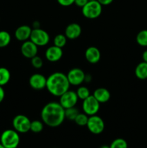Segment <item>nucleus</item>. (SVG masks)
<instances>
[{"mask_svg": "<svg viewBox=\"0 0 147 148\" xmlns=\"http://www.w3.org/2000/svg\"><path fill=\"white\" fill-rule=\"evenodd\" d=\"M41 119L46 125L50 127H59L65 118V109L59 103L49 102L41 111Z\"/></svg>", "mask_w": 147, "mask_h": 148, "instance_id": "f257e3e1", "label": "nucleus"}, {"mask_svg": "<svg viewBox=\"0 0 147 148\" xmlns=\"http://www.w3.org/2000/svg\"><path fill=\"white\" fill-rule=\"evenodd\" d=\"M70 85L66 74L56 72L51 74L47 78L46 88L51 95L60 97L69 90Z\"/></svg>", "mask_w": 147, "mask_h": 148, "instance_id": "f03ea898", "label": "nucleus"}, {"mask_svg": "<svg viewBox=\"0 0 147 148\" xmlns=\"http://www.w3.org/2000/svg\"><path fill=\"white\" fill-rule=\"evenodd\" d=\"M20 142L19 133L14 130H7L1 134L0 143L5 148H17Z\"/></svg>", "mask_w": 147, "mask_h": 148, "instance_id": "7ed1b4c3", "label": "nucleus"}, {"mask_svg": "<svg viewBox=\"0 0 147 148\" xmlns=\"http://www.w3.org/2000/svg\"><path fill=\"white\" fill-rule=\"evenodd\" d=\"M102 12V6L97 0L89 1L82 8V12L84 17L87 19H96L101 15Z\"/></svg>", "mask_w": 147, "mask_h": 148, "instance_id": "20e7f679", "label": "nucleus"}, {"mask_svg": "<svg viewBox=\"0 0 147 148\" xmlns=\"http://www.w3.org/2000/svg\"><path fill=\"white\" fill-rule=\"evenodd\" d=\"M30 119L23 114L17 115L12 120L13 128L18 133L24 134L30 131Z\"/></svg>", "mask_w": 147, "mask_h": 148, "instance_id": "39448f33", "label": "nucleus"}, {"mask_svg": "<svg viewBox=\"0 0 147 148\" xmlns=\"http://www.w3.org/2000/svg\"><path fill=\"white\" fill-rule=\"evenodd\" d=\"M30 40L33 41L36 46H44L50 41V36L46 30L37 27L32 30Z\"/></svg>", "mask_w": 147, "mask_h": 148, "instance_id": "423d86ee", "label": "nucleus"}, {"mask_svg": "<svg viewBox=\"0 0 147 148\" xmlns=\"http://www.w3.org/2000/svg\"><path fill=\"white\" fill-rule=\"evenodd\" d=\"M100 103L99 101L93 96L90 95L87 98L84 99L82 103V110L84 113L87 116L96 115L99 110Z\"/></svg>", "mask_w": 147, "mask_h": 148, "instance_id": "0eeeda50", "label": "nucleus"}, {"mask_svg": "<svg viewBox=\"0 0 147 148\" xmlns=\"http://www.w3.org/2000/svg\"><path fill=\"white\" fill-rule=\"evenodd\" d=\"M88 130L94 134H99L105 130V122L99 116H90L86 124Z\"/></svg>", "mask_w": 147, "mask_h": 148, "instance_id": "6e6552de", "label": "nucleus"}, {"mask_svg": "<svg viewBox=\"0 0 147 148\" xmlns=\"http://www.w3.org/2000/svg\"><path fill=\"white\" fill-rule=\"evenodd\" d=\"M78 98L76 92L73 90H67L63 95L60 96L59 103L62 106L64 109L74 107L78 102Z\"/></svg>", "mask_w": 147, "mask_h": 148, "instance_id": "1a4fd4ad", "label": "nucleus"}, {"mask_svg": "<svg viewBox=\"0 0 147 148\" xmlns=\"http://www.w3.org/2000/svg\"><path fill=\"white\" fill-rule=\"evenodd\" d=\"M68 79L70 85L78 86L80 85L85 80V73L79 68H73L70 69L67 75Z\"/></svg>", "mask_w": 147, "mask_h": 148, "instance_id": "9d476101", "label": "nucleus"}, {"mask_svg": "<svg viewBox=\"0 0 147 148\" xmlns=\"http://www.w3.org/2000/svg\"><path fill=\"white\" fill-rule=\"evenodd\" d=\"M38 46H36L33 41L27 40L23 42L21 46V53L27 59H31L34 56H37Z\"/></svg>", "mask_w": 147, "mask_h": 148, "instance_id": "9b49d317", "label": "nucleus"}, {"mask_svg": "<svg viewBox=\"0 0 147 148\" xmlns=\"http://www.w3.org/2000/svg\"><path fill=\"white\" fill-rule=\"evenodd\" d=\"M46 81H47V78L44 75L36 73L30 77L29 79V84L33 89L40 90L46 88Z\"/></svg>", "mask_w": 147, "mask_h": 148, "instance_id": "f8f14e48", "label": "nucleus"}, {"mask_svg": "<svg viewBox=\"0 0 147 148\" xmlns=\"http://www.w3.org/2000/svg\"><path fill=\"white\" fill-rule=\"evenodd\" d=\"M46 58L50 62H56L60 60L63 56V51L61 48L56 46H51L48 48L46 51Z\"/></svg>", "mask_w": 147, "mask_h": 148, "instance_id": "ddd939ff", "label": "nucleus"}, {"mask_svg": "<svg viewBox=\"0 0 147 148\" xmlns=\"http://www.w3.org/2000/svg\"><path fill=\"white\" fill-rule=\"evenodd\" d=\"M82 34V27L78 23H71L65 29V36L69 40L78 38Z\"/></svg>", "mask_w": 147, "mask_h": 148, "instance_id": "4468645a", "label": "nucleus"}, {"mask_svg": "<svg viewBox=\"0 0 147 148\" xmlns=\"http://www.w3.org/2000/svg\"><path fill=\"white\" fill-rule=\"evenodd\" d=\"M85 58L90 64H97L101 58V53L99 49L95 46H90L85 51Z\"/></svg>", "mask_w": 147, "mask_h": 148, "instance_id": "2eb2a0df", "label": "nucleus"}, {"mask_svg": "<svg viewBox=\"0 0 147 148\" xmlns=\"http://www.w3.org/2000/svg\"><path fill=\"white\" fill-rule=\"evenodd\" d=\"M33 29L28 25H21L17 27L14 33V36L19 41H26L29 40Z\"/></svg>", "mask_w": 147, "mask_h": 148, "instance_id": "dca6fc26", "label": "nucleus"}, {"mask_svg": "<svg viewBox=\"0 0 147 148\" xmlns=\"http://www.w3.org/2000/svg\"><path fill=\"white\" fill-rule=\"evenodd\" d=\"M93 96L99 101V103H105L110 98V92L106 88H99L94 91Z\"/></svg>", "mask_w": 147, "mask_h": 148, "instance_id": "f3484780", "label": "nucleus"}, {"mask_svg": "<svg viewBox=\"0 0 147 148\" xmlns=\"http://www.w3.org/2000/svg\"><path fill=\"white\" fill-rule=\"evenodd\" d=\"M135 75L139 79H147V63L142 62L138 64L135 69Z\"/></svg>", "mask_w": 147, "mask_h": 148, "instance_id": "a211bd4d", "label": "nucleus"}, {"mask_svg": "<svg viewBox=\"0 0 147 148\" xmlns=\"http://www.w3.org/2000/svg\"><path fill=\"white\" fill-rule=\"evenodd\" d=\"M11 74L9 69L5 67H0V85L4 86L10 80Z\"/></svg>", "mask_w": 147, "mask_h": 148, "instance_id": "6ab92c4d", "label": "nucleus"}, {"mask_svg": "<svg viewBox=\"0 0 147 148\" xmlns=\"http://www.w3.org/2000/svg\"><path fill=\"white\" fill-rule=\"evenodd\" d=\"M11 42V36L5 30L0 31V48H4Z\"/></svg>", "mask_w": 147, "mask_h": 148, "instance_id": "aec40b11", "label": "nucleus"}, {"mask_svg": "<svg viewBox=\"0 0 147 148\" xmlns=\"http://www.w3.org/2000/svg\"><path fill=\"white\" fill-rule=\"evenodd\" d=\"M136 42L143 47L147 46V30H141L136 36Z\"/></svg>", "mask_w": 147, "mask_h": 148, "instance_id": "412c9836", "label": "nucleus"}, {"mask_svg": "<svg viewBox=\"0 0 147 148\" xmlns=\"http://www.w3.org/2000/svg\"><path fill=\"white\" fill-rule=\"evenodd\" d=\"M66 42H67V38L63 34H58L53 39V45L61 49L66 46Z\"/></svg>", "mask_w": 147, "mask_h": 148, "instance_id": "4be33fe9", "label": "nucleus"}, {"mask_svg": "<svg viewBox=\"0 0 147 148\" xmlns=\"http://www.w3.org/2000/svg\"><path fill=\"white\" fill-rule=\"evenodd\" d=\"M79 114V111L77 108H75V106L65 109V118L68 119L70 121H74Z\"/></svg>", "mask_w": 147, "mask_h": 148, "instance_id": "5701e85b", "label": "nucleus"}, {"mask_svg": "<svg viewBox=\"0 0 147 148\" xmlns=\"http://www.w3.org/2000/svg\"><path fill=\"white\" fill-rule=\"evenodd\" d=\"M76 95H77L79 99L84 101V99L87 98L90 95V92L89 90L85 86H81L76 90Z\"/></svg>", "mask_w": 147, "mask_h": 148, "instance_id": "b1692460", "label": "nucleus"}, {"mask_svg": "<svg viewBox=\"0 0 147 148\" xmlns=\"http://www.w3.org/2000/svg\"><path fill=\"white\" fill-rule=\"evenodd\" d=\"M88 119H89V117H88V116L86 114H84V113H79L74 119V121L77 125L83 127V126H86Z\"/></svg>", "mask_w": 147, "mask_h": 148, "instance_id": "393cba45", "label": "nucleus"}, {"mask_svg": "<svg viewBox=\"0 0 147 148\" xmlns=\"http://www.w3.org/2000/svg\"><path fill=\"white\" fill-rule=\"evenodd\" d=\"M43 130V124L40 121L35 120L31 121L30 124V131L34 133H40Z\"/></svg>", "mask_w": 147, "mask_h": 148, "instance_id": "a878e982", "label": "nucleus"}, {"mask_svg": "<svg viewBox=\"0 0 147 148\" xmlns=\"http://www.w3.org/2000/svg\"><path fill=\"white\" fill-rule=\"evenodd\" d=\"M110 148H128V143L124 139L117 138L112 142L110 145Z\"/></svg>", "mask_w": 147, "mask_h": 148, "instance_id": "bb28decb", "label": "nucleus"}, {"mask_svg": "<svg viewBox=\"0 0 147 148\" xmlns=\"http://www.w3.org/2000/svg\"><path fill=\"white\" fill-rule=\"evenodd\" d=\"M31 64L35 69H40L43 66V62L41 58L37 55L31 59Z\"/></svg>", "mask_w": 147, "mask_h": 148, "instance_id": "cd10ccee", "label": "nucleus"}, {"mask_svg": "<svg viewBox=\"0 0 147 148\" xmlns=\"http://www.w3.org/2000/svg\"><path fill=\"white\" fill-rule=\"evenodd\" d=\"M75 0H57L58 3L63 7H69L74 4Z\"/></svg>", "mask_w": 147, "mask_h": 148, "instance_id": "c85d7f7f", "label": "nucleus"}, {"mask_svg": "<svg viewBox=\"0 0 147 148\" xmlns=\"http://www.w3.org/2000/svg\"><path fill=\"white\" fill-rule=\"evenodd\" d=\"M88 1H89V0H75L74 4H76L77 7H82V8Z\"/></svg>", "mask_w": 147, "mask_h": 148, "instance_id": "c756f323", "label": "nucleus"}, {"mask_svg": "<svg viewBox=\"0 0 147 148\" xmlns=\"http://www.w3.org/2000/svg\"><path fill=\"white\" fill-rule=\"evenodd\" d=\"M97 1L102 6H107L110 4L113 1V0H97Z\"/></svg>", "mask_w": 147, "mask_h": 148, "instance_id": "7c9ffc66", "label": "nucleus"}, {"mask_svg": "<svg viewBox=\"0 0 147 148\" xmlns=\"http://www.w3.org/2000/svg\"><path fill=\"white\" fill-rule=\"evenodd\" d=\"M5 97V92H4V90L3 88V86L0 85V103L3 101Z\"/></svg>", "mask_w": 147, "mask_h": 148, "instance_id": "2f4dec72", "label": "nucleus"}, {"mask_svg": "<svg viewBox=\"0 0 147 148\" xmlns=\"http://www.w3.org/2000/svg\"><path fill=\"white\" fill-rule=\"evenodd\" d=\"M142 59L144 60V62H146L147 63V50H146L145 51H144L142 54Z\"/></svg>", "mask_w": 147, "mask_h": 148, "instance_id": "473e14b6", "label": "nucleus"}, {"mask_svg": "<svg viewBox=\"0 0 147 148\" xmlns=\"http://www.w3.org/2000/svg\"><path fill=\"white\" fill-rule=\"evenodd\" d=\"M99 148H110V146L105 145H102Z\"/></svg>", "mask_w": 147, "mask_h": 148, "instance_id": "72a5a7b5", "label": "nucleus"}, {"mask_svg": "<svg viewBox=\"0 0 147 148\" xmlns=\"http://www.w3.org/2000/svg\"><path fill=\"white\" fill-rule=\"evenodd\" d=\"M0 148H5V147H4V146H3V145L1 144V143H0Z\"/></svg>", "mask_w": 147, "mask_h": 148, "instance_id": "f704fd0d", "label": "nucleus"}, {"mask_svg": "<svg viewBox=\"0 0 147 148\" xmlns=\"http://www.w3.org/2000/svg\"><path fill=\"white\" fill-rule=\"evenodd\" d=\"M89 1H95V0H89Z\"/></svg>", "mask_w": 147, "mask_h": 148, "instance_id": "c9c22d12", "label": "nucleus"}]
</instances>
